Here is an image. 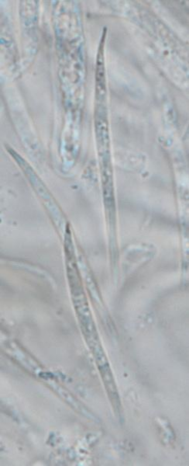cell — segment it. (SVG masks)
<instances>
[{"label":"cell","instance_id":"6da1fadb","mask_svg":"<svg viewBox=\"0 0 189 466\" xmlns=\"http://www.w3.org/2000/svg\"><path fill=\"white\" fill-rule=\"evenodd\" d=\"M104 77H104L103 54H102V48H101L98 52L96 72L97 92L100 95H103L106 91Z\"/></svg>","mask_w":189,"mask_h":466}]
</instances>
